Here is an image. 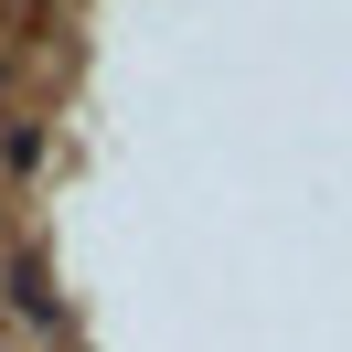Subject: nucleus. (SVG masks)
<instances>
[{"instance_id":"obj_1","label":"nucleus","mask_w":352,"mask_h":352,"mask_svg":"<svg viewBox=\"0 0 352 352\" xmlns=\"http://www.w3.org/2000/svg\"><path fill=\"white\" fill-rule=\"evenodd\" d=\"M11 309H32V331H65V309H54L43 267H11Z\"/></svg>"}]
</instances>
